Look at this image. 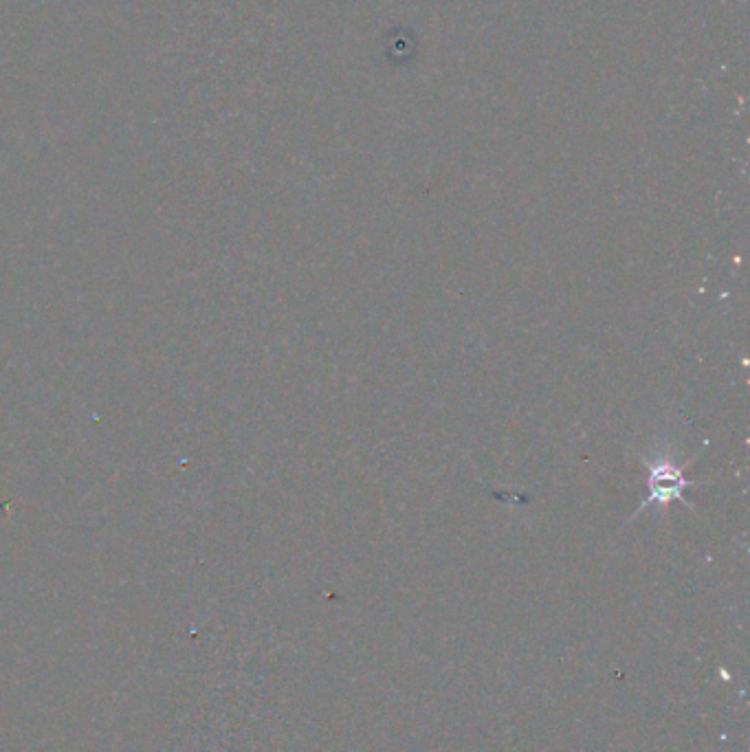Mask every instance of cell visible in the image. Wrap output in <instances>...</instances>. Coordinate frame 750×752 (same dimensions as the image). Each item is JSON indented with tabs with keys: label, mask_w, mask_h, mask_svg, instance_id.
<instances>
[{
	"label": "cell",
	"mask_w": 750,
	"mask_h": 752,
	"mask_svg": "<svg viewBox=\"0 0 750 752\" xmlns=\"http://www.w3.org/2000/svg\"><path fill=\"white\" fill-rule=\"evenodd\" d=\"M649 469V493L643 500L638 513L649 506L667 508L671 502L682 500V495L691 486V480L685 478L687 464H678L669 456H658L652 464H647Z\"/></svg>",
	"instance_id": "obj_1"
}]
</instances>
